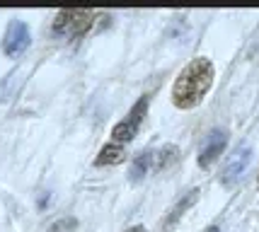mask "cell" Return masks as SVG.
Masks as SVG:
<instances>
[{
	"label": "cell",
	"mask_w": 259,
	"mask_h": 232,
	"mask_svg": "<svg viewBox=\"0 0 259 232\" xmlns=\"http://www.w3.org/2000/svg\"><path fill=\"white\" fill-rule=\"evenodd\" d=\"M213 63L208 58H194L187 66L182 68V73L177 75L175 85H172V104L177 109H194L199 107L201 100L206 97V92L213 85Z\"/></svg>",
	"instance_id": "cell-1"
},
{
	"label": "cell",
	"mask_w": 259,
	"mask_h": 232,
	"mask_svg": "<svg viewBox=\"0 0 259 232\" xmlns=\"http://www.w3.org/2000/svg\"><path fill=\"white\" fill-rule=\"evenodd\" d=\"M95 24V12L92 10H61L54 17V24H51V34L56 39H63V41H78L85 34L92 29Z\"/></svg>",
	"instance_id": "cell-2"
},
{
	"label": "cell",
	"mask_w": 259,
	"mask_h": 232,
	"mask_svg": "<svg viewBox=\"0 0 259 232\" xmlns=\"http://www.w3.org/2000/svg\"><path fill=\"white\" fill-rule=\"evenodd\" d=\"M146 114H148V95L136 102L134 107H131V111L126 114L124 121H119L112 128V143H119V145L128 143L136 133H138L141 123H143V119H146Z\"/></svg>",
	"instance_id": "cell-3"
},
{
	"label": "cell",
	"mask_w": 259,
	"mask_h": 232,
	"mask_svg": "<svg viewBox=\"0 0 259 232\" xmlns=\"http://www.w3.org/2000/svg\"><path fill=\"white\" fill-rule=\"evenodd\" d=\"M249 162H252V148L247 143H240L233 153L228 155L226 165L221 169V181L226 187H235L237 181L242 179V174L247 172Z\"/></svg>",
	"instance_id": "cell-4"
},
{
	"label": "cell",
	"mask_w": 259,
	"mask_h": 232,
	"mask_svg": "<svg viewBox=\"0 0 259 232\" xmlns=\"http://www.w3.org/2000/svg\"><path fill=\"white\" fill-rule=\"evenodd\" d=\"M29 44H32L29 27L22 20H12L5 29V36H3V54L10 56V58H17L29 49Z\"/></svg>",
	"instance_id": "cell-5"
},
{
	"label": "cell",
	"mask_w": 259,
	"mask_h": 232,
	"mask_svg": "<svg viewBox=\"0 0 259 232\" xmlns=\"http://www.w3.org/2000/svg\"><path fill=\"white\" fill-rule=\"evenodd\" d=\"M226 143H228V133L223 128H213V131L206 135V141L201 145V153H199V167L208 169L218 160V155L226 150Z\"/></svg>",
	"instance_id": "cell-6"
},
{
	"label": "cell",
	"mask_w": 259,
	"mask_h": 232,
	"mask_svg": "<svg viewBox=\"0 0 259 232\" xmlns=\"http://www.w3.org/2000/svg\"><path fill=\"white\" fill-rule=\"evenodd\" d=\"M196 201H199V189H192V191H189L187 196H182L180 203H177L175 208L169 210V215L165 218V222H162V230H172V227H175V225L180 222L182 215H184L187 210L192 208V206L196 203Z\"/></svg>",
	"instance_id": "cell-7"
},
{
	"label": "cell",
	"mask_w": 259,
	"mask_h": 232,
	"mask_svg": "<svg viewBox=\"0 0 259 232\" xmlns=\"http://www.w3.org/2000/svg\"><path fill=\"white\" fill-rule=\"evenodd\" d=\"M124 145L119 143H107L102 148L97 157H95V167H112V165H119V162H124Z\"/></svg>",
	"instance_id": "cell-8"
},
{
	"label": "cell",
	"mask_w": 259,
	"mask_h": 232,
	"mask_svg": "<svg viewBox=\"0 0 259 232\" xmlns=\"http://www.w3.org/2000/svg\"><path fill=\"white\" fill-rule=\"evenodd\" d=\"M148 172H153V153H150V150L141 153L134 160V165L128 169V179H131V181H141Z\"/></svg>",
	"instance_id": "cell-9"
},
{
	"label": "cell",
	"mask_w": 259,
	"mask_h": 232,
	"mask_svg": "<svg viewBox=\"0 0 259 232\" xmlns=\"http://www.w3.org/2000/svg\"><path fill=\"white\" fill-rule=\"evenodd\" d=\"M177 148L175 145H165V148H160L158 153H153V172H162V169H167L175 160H177Z\"/></svg>",
	"instance_id": "cell-10"
},
{
	"label": "cell",
	"mask_w": 259,
	"mask_h": 232,
	"mask_svg": "<svg viewBox=\"0 0 259 232\" xmlns=\"http://www.w3.org/2000/svg\"><path fill=\"white\" fill-rule=\"evenodd\" d=\"M75 227H78V218H73V215H66V218H58L56 222H51L46 232H73Z\"/></svg>",
	"instance_id": "cell-11"
},
{
	"label": "cell",
	"mask_w": 259,
	"mask_h": 232,
	"mask_svg": "<svg viewBox=\"0 0 259 232\" xmlns=\"http://www.w3.org/2000/svg\"><path fill=\"white\" fill-rule=\"evenodd\" d=\"M124 232H148L143 225H134V227H128V230H124Z\"/></svg>",
	"instance_id": "cell-12"
},
{
	"label": "cell",
	"mask_w": 259,
	"mask_h": 232,
	"mask_svg": "<svg viewBox=\"0 0 259 232\" xmlns=\"http://www.w3.org/2000/svg\"><path fill=\"white\" fill-rule=\"evenodd\" d=\"M203 232H218V227H208V230H203Z\"/></svg>",
	"instance_id": "cell-13"
},
{
	"label": "cell",
	"mask_w": 259,
	"mask_h": 232,
	"mask_svg": "<svg viewBox=\"0 0 259 232\" xmlns=\"http://www.w3.org/2000/svg\"><path fill=\"white\" fill-rule=\"evenodd\" d=\"M257 184H259V177H257Z\"/></svg>",
	"instance_id": "cell-14"
}]
</instances>
